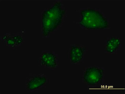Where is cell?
I'll list each match as a JSON object with an SVG mask.
<instances>
[{
	"label": "cell",
	"mask_w": 125,
	"mask_h": 94,
	"mask_svg": "<svg viewBox=\"0 0 125 94\" xmlns=\"http://www.w3.org/2000/svg\"><path fill=\"white\" fill-rule=\"evenodd\" d=\"M122 41L119 38H109L105 41V52L109 54H115L120 49Z\"/></svg>",
	"instance_id": "cell-7"
},
{
	"label": "cell",
	"mask_w": 125,
	"mask_h": 94,
	"mask_svg": "<svg viewBox=\"0 0 125 94\" xmlns=\"http://www.w3.org/2000/svg\"><path fill=\"white\" fill-rule=\"evenodd\" d=\"M4 42L5 46L10 47L13 49H16L18 47L12 38V34H11L9 37Z\"/></svg>",
	"instance_id": "cell-9"
},
{
	"label": "cell",
	"mask_w": 125,
	"mask_h": 94,
	"mask_svg": "<svg viewBox=\"0 0 125 94\" xmlns=\"http://www.w3.org/2000/svg\"><path fill=\"white\" fill-rule=\"evenodd\" d=\"M96 11L88 9H84L81 12V19L79 22L80 26L87 29L96 28L98 27L96 18L97 14Z\"/></svg>",
	"instance_id": "cell-4"
},
{
	"label": "cell",
	"mask_w": 125,
	"mask_h": 94,
	"mask_svg": "<svg viewBox=\"0 0 125 94\" xmlns=\"http://www.w3.org/2000/svg\"><path fill=\"white\" fill-rule=\"evenodd\" d=\"M85 52L86 48L84 46L76 45L72 46L68 53L70 62L74 64L82 63Z\"/></svg>",
	"instance_id": "cell-5"
},
{
	"label": "cell",
	"mask_w": 125,
	"mask_h": 94,
	"mask_svg": "<svg viewBox=\"0 0 125 94\" xmlns=\"http://www.w3.org/2000/svg\"><path fill=\"white\" fill-rule=\"evenodd\" d=\"M65 13L61 1L55 2L50 8L43 10L42 15V35L48 38L62 24Z\"/></svg>",
	"instance_id": "cell-1"
},
{
	"label": "cell",
	"mask_w": 125,
	"mask_h": 94,
	"mask_svg": "<svg viewBox=\"0 0 125 94\" xmlns=\"http://www.w3.org/2000/svg\"><path fill=\"white\" fill-rule=\"evenodd\" d=\"M47 81V78L45 75H43L38 74L28 79L26 87L29 88L27 90L30 92H34L38 90L40 88L43 87L46 85Z\"/></svg>",
	"instance_id": "cell-6"
},
{
	"label": "cell",
	"mask_w": 125,
	"mask_h": 94,
	"mask_svg": "<svg viewBox=\"0 0 125 94\" xmlns=\"http://www.w3.org/2000/svg\"><path fill=\"white\" fill-rule=\"evenodd\" d=\"M104 68L97 67H87L84 70L83 79L84 82L88 86H96L102 84L104 80Z\"/></svg>",
	"instance_id": "cell-2"
},
{
	"label": "cell",
	"mask_w": 125,
	"mask_h": 94,
	"mask_svg": "<svg viewBox=\"0 0 125 94\" xmlns=\"http://www.w3.org/2000/svg\"><path fill=\"white\" fill-rule=\"evenodd\" d=\"M40 66L54 70L58 66V55L54 51L50 50L42 51L38 59Z\"/></svg>",
	"instance_id": "cell-3"
},
{
	"label": "cell",
	"mask_w": 125,
	"mask_h": 94,
	"mask_svg": "<svg viewBox=\"0 0 125 94\" xmlns=\"http://www.w3.org/2000/svg\"><path fill=\"white\" fill-rule=\"evenodd\" d=\"M12 37L18 47L21 46L24 41V38L21 34H13Z\"/></svg>",
	"instance_id": "cell-8"
}]
</instances>
